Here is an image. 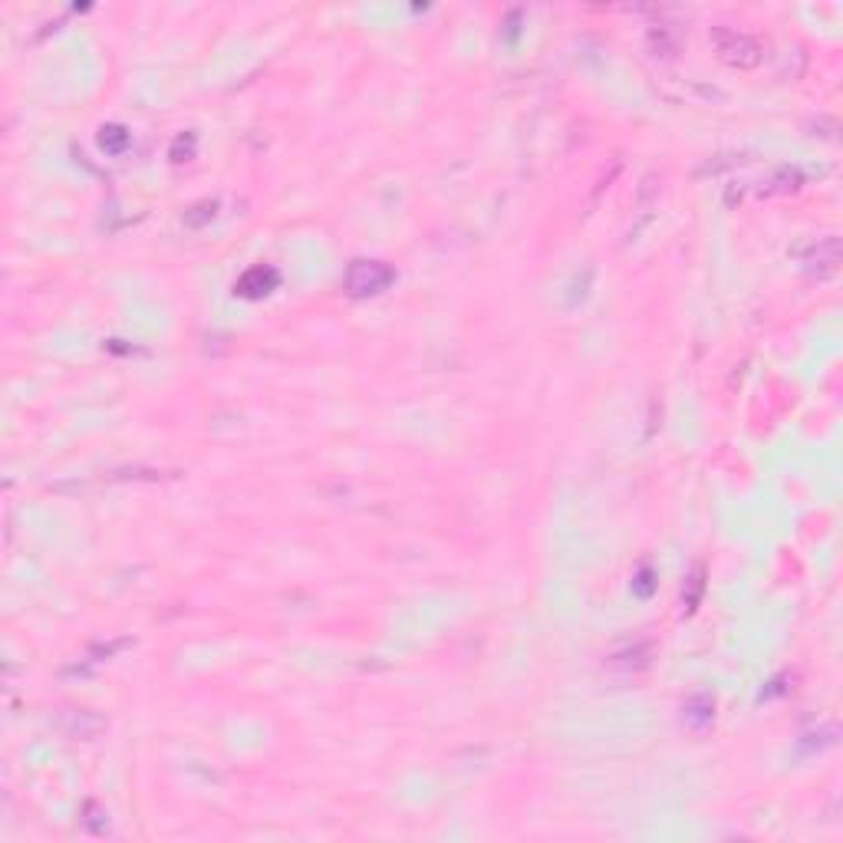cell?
Segmentation results:
<instances>
[{"label":"cell","mask_w":843,"mask_h":843,"mask_svg":"<svg viewBox=\"0 0 843 843\" xmlns=\"http://www.w3.org/2000/svg\"><path fill=\"white\" fill-rule=\"evenodd\" d=\"M389 284H392V271L386 264H376V261H356L350 267V274H346L350 294H379V290H386Z\"/></svg>","instance_id":"6da1fadb"}]
</instances>
